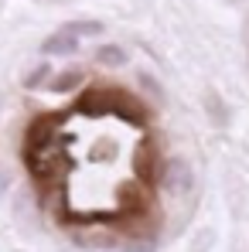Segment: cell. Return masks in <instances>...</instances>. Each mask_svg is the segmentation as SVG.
I'll use <instances>...</instances> for the list:
<instances>
[{
    "label": "cell",
    "instance_id": "4",
    "mask_svg": "<svg viewBox=\"0 0 249 252\" xmlns=\"http://www.w3.org/2000/svg\"><path fill=\"white\" fill-rule=\"evenodd\" d=\"M79 82H82V75H79L75 68H69V72H62V75L51 82V89H55V92H72Z\"/></svg>",
    "mask_w": 249,
    "mask_h": 252
},
{
    "label": "cell",
    "instance_id": "3",
    "mask_svg": "<svg viewBox=\"0 0 249 252\" xmlns=\"http://www.w3.org/2000/svg\"><path fill=\"white\" fill-rule=\"evenodd\" d=\"M96 58L103 62V65H123L126 62V51L120 44H103L99 51H96Z\"/></svg>",
    "mask_w": 249,
    "mask_h": 252
},
{
    "label": "cell",
    "instance_id": "1",
    "mask_svg": "<svg viewBox=\"0 0 249 252\" xmlns=\"http://www.w3.org/2000/svg\"><path fill=\"white\" fill-rule=\"evenodd\" d=\"M75 48H79V38L75 34H69V31H55V34H48L41 41V51L44 55H51V58H62V55H75Z\"/></svg>",
    "mask_w": 249,
    "mask_h": 252
},
{
    "label": "cell",
    "instance_id": "2",
    "mask_svg": "<svg viewBox=\"0 0 249 252\" xmlns=\"http://www.w3.org/2000/svg\"><path fill=\"white\" fill-rule=\"evenodd\" d=\"M62 31H69L75 38H92V34H103V24L99 21H69Z\"/></svg>",
    "mask_w": 249,
    "mask_h": 252
},
{
    "label": "cell",
    "instance_id": "5",
    "mask_svg": "<svg viewBox=\"0 0 249 252\" xmlns=\"http://www.w3.org/2000/svg\"><path fill=\"white\" fill-rule=\"evenodd\" d=\"M48 79H51V65H48V62H41V65H38V68L24 79V89H41Z\"/></svg>",
    "mask_w": 249,
    "mask_h": 252
}]
</instances>
